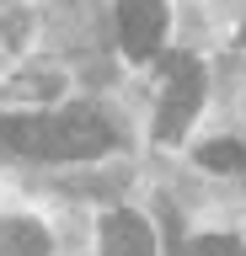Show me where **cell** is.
<instances>
[{"label": "cell", "instance_id": "cell-1", "mask_svg": "<svg viewBox=\"0 0 246 256\" xmlns=\"http://www.w3.org/2000/svg\"><path fill=\"white\" fill-rule=\"evenodd\" d=\"M113 128L91 107H65V112H38V118H0V144L33 160H91L113 150Z\"/></svg>", "mask_w": 246, "mask_h": 256}, {"label": "cell", "instance_id": "cell-2", "mask_svg": "<svg viewBox=\"0 0 246 256\" xmlns=\"http://www.w3.org/2000/svg\"><path fill=\"white\" fill-rule=\"evenodd\" d=\"M166 96H161V112H155V139L171 144L187 128V118L198 112V102H203V70H198L187 54H166Z\"/></svg>", "mask_w": 246, "mask_h": 256}, {"label": "cell", "instance_id": "cell-3", "mask_svg": "<svg viewBox=\"0 0 246 256\" xmlns=\"http://www.w3.org/2000/svg\"><path fill=\"white\" fill-rule=\"evenodd\" d=\"M166 32V6L161 0H118V38L129 59H155Z\"/></svg>", "mask_w": 246, "mask_h": 256}, {"label": "cell", "instance_id": "cell-4", "mask_svg": "<svg viewBox=\"0 0 246 256\" xmlns=\"http://www.w3.org/2000/svg\"><path fill=\"white\" fill-rule=\"evenodd\" d=\"M102 256H155V235L134 214H107L102 224Z\"/></svg>", "mask_w": 246, "mask_h": 256}, {"label": "cell", "instance_id": "cell-5", "mask_svg": "<svg viewBox=\"0 0 246 256\" xmlns=\"http://www.w3.org/2000/svg\"><path fill=\"white\" fill-rule=\"evenodd\" d=\"M0 256H49V235L33 219H6L0 224Z\"/></svg>", "mask_w": 246, "mask_h": 256}, {"label": "cell", "instance_id": "cell-6", "mask_svg": "<svg viewBox=\"0 0 246 256\" xmlns=\"http://www.w3.org/2000/svg\"><path fill=\"white\" fill-rule=\"evenodd\" d=\"M198 160L209 166V171H246V150L235 139H214V144H203L198 150Z\"/></svg>", "mask_w": 246, "mask_h": 256}, {"label": "cell", "instance_id": "cell-7", "mask_svg": "<svg viewBox=\"0 0 246 256\" xmlns=\"http://www.w3.org/2000/svg\"><path fill=\"white\" fill-rule=\"evenodd\" d=\"M177 256H246V251H241V240H230V235H203V240L177 246Z\"/></svg>", "mask_w": 246, "mask_h": 256}, {"label": "cell", "instance_id": "cell-8", "mask_svg": "<svg viewBox=\"0 0 246 256\" xmlns=\"http://www.w3.org/2000/svg\"><path fill=\"white\" fill-rule=\"evenodd\" d=\"M241 43H246V32H241Z\"/></svg>", "mask_w": 246, "mask_h": 256}]
</instances>
